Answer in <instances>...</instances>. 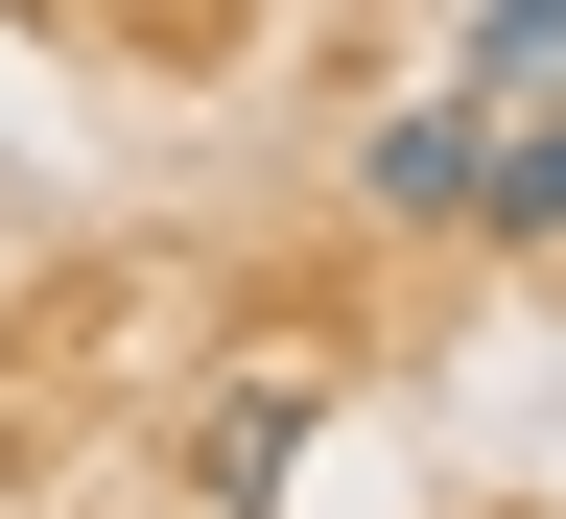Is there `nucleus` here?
<instances>
[{"label": "nucleus", "instance_id": "obj_1", "mask_svg": "<svg viewBox=\"0 0 566 519\" xmlns=\"http://www.w3.org/2000/svg\"><path fill=\"white\" fill-rule=\"evenodd\" d=\"M449 237H495V260H566V95H495V118H472Z\"/></svg>", "mask_w": 566, "mask_h": 519}, {"label": "nucleus", "instance_id": "obj_2", "mask_svg": "<svg viewBox=\"0 0 566 519\" xmlns=\"http://www.w3.org/2000/svg\"><path fill=\"white\" fill-rule=\"evenodd\" d=\"M472 118H495V95L449 71V95H401L378 142H354V189H378V237H449V189H472Z\"/></svg>", "mask_w": 566, "mask_h": 519}, {"label": "nucleus", "instance_id": "obj_3", "mask_svg": "<svg viewBox=\"0 0 566 519\" xmlns=\"http://www.w3.org/2000/svg\"><path fill=\"white\" fill-rule=\"evenodd\" d=\"M283 449H307V378H237V402H212V449H189V496H212V519H260Z\"/></svg>", "mask_w": 566, "mask_h": 519}, {"label": "nucleus", "instance_id": "obj_4", "mask_svg": "<svg viewBox=\"0 0 566 519\" xmlns=\"http://www.w3.org/2000/svg\"><path fill=\"white\" fill-rule=\"evenodd\" d=\"M449 71H472V95H566V0H472Z\"/></svg>", "mask_w": 566, "mask_h": 519}]
</instances>
